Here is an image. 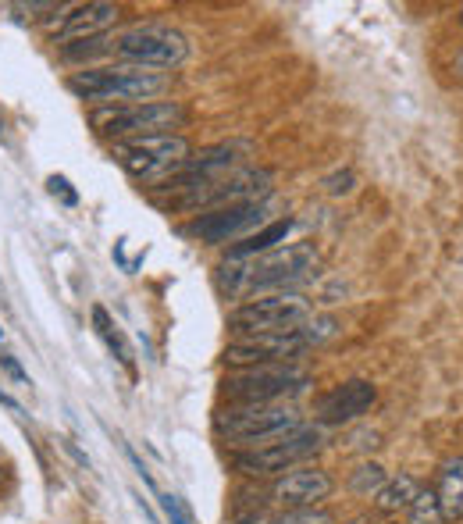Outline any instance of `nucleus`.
<instances>
[{
    "mask_svg": "<svg viewBox=\"0 0 463 524\" xmlns=\"http://www.w3.org/2000/svg\"><path fill=\"white\" fill-rule=\"evenodd\" d=\"M350 524H371V521H367V517H357V521H350Z\"/></svg>",
    "mask_w": 463,
    "mask_h": 524,
    "instance_id": "nucleus-30",
    "label": "nucleus"
},
{
    "mask_svg": "<svg viewBox=\"0 0 463 524\" xmlns=\"http://www.w3.org/2000/svg\"><path fill=\"white\" fill-rule=\"evenodd\" d=\"M93 325H97V332L104 336V343L111 346L114 353H118V361L129 364L132 361V353H129V343H125V336L118 332V325H114L111 318H107L104 307H93Z\"/></svg>",
    "mask_w": 463,
    "mask_h": 524,
    "instance_id": "nucleus-19",
    "label": "nucleus"
},
{
    "mask_svg": "<svg viewBox=\"0 0 463 524\" xmlns=\"http://www.w3.org/2000/svg\"><path fill=\"white\" fill-rule=\"evenodd\" d=\"M122 18L118 4H104V0H90V4H75L65 8L61 25H54V43H90L104 40Z\"/></svg>",
    "mask_w": 463,
    "mask_h": 524,
    "instance_id": "nucleus-11",
    "label": "nucleus"
},
{
    "mask_svg": "<svg viewBox=\"0 0 463 524\" xmlns=\"http://www.w3.org/2000/svg\"><path fill=\"white\" fill-rule=\"evenodd\" d=\"M239 157L236 143H218V147H207L200 154H189V161L182 164V175H214L218 168H232Z\"/></svg>",
    "mask_w": 463,
    "mask_h": 524,
    "instance_id": "nucleus-17",
    "label": "nucleus"
},
{
    "mask_svg": "<svg viewBox=\"0 0 463 524\" xmlns=\"http://www.w3.org/2000/svg\"><path fill=\"white\" fill-rule=\"evenodd\" d=\"M0 364H4V368H8V375H15L18 382H29V375H25V371L18 368V361L11 357V353H0Z\"/></svg>",
    "mask_w": 463,
    "mask_h": 524,
    "instance_id": "nucleus-28",
    "label": "nucleus"
},
{
    "mask_svg": "<svg viewBox=\"0 0 463 524\" xmlns=\"http://www.w3.org/2000/svg\"><path fill=\"white\" fill-rule=\"evenodd\" d=\"M260 218H264V204H225L186 225V236L204 239V243H225V239L246 232L250 225H260Z\"/></svg>",
    "mask_w": 463,
    "mask_h": 524,
    "instance_id": "nucleus-13",
    "label": "nucleus"
},
{
    "mask_svg": "<svg viewBox=\"0 0 463 524\" xmlns=\"http://www.w3.org/2000/svg\"><path fill=\"white\" fill-rule=\"evenodd\" d=\"M0 132H4V122H0Z\"/></svg>",
    "mask_w": 463,
    "mask_h": 524,
    "instance_id": "nucleus-32",
    "label": "nucleus"
},
{
    "mask_svg": "<svg viewBox=\"0 0 463 524\" xmlns=\"http://www.w3.org/2000/svg\"><path fill=\"white\" fill-rule=\"evenodd\" d=\"M332 489H335L332 475L321 471V467H293V471H285V475L275 482L271 500L282 503V510L321 507V503L332 496Z\"/></svg>",
    "mask_w": 463,
    "mask_h": 524,
    "instance_id": "nucleus-12",
    "label": "nucleus"
},
{
    "mask_svg": "<svg viewBox=\"0 0 463 524\" xmlns=\"http://www.w3.org/2000/svg\"><path fill=\"white\" fill-rule=\"evenodd\" d=\"M310 300L300 293H271L246 300L243 307L228 314V325L236 332H257V336H275V332H296L310 318Z\"/></svg>",
    "mask_w": 463,
    "mask_h": 524,
    "instance_id": "nucleus-6",
    "label": "nucleus"
},
{
    "mask_svg": "<svg viewBox=\"0 0 463 524\" xmlns=\"http://www.w3.org/2000/svg\"><path fill=\"white\" fill-rule=\"evenodd\" d=\"M353 182H357V175L346 168V172H335V175H328L325 179V189L332 193V197H342V193H350L353 189Z\"/></svg>",
    "mask_w": 463,
    "mask_h": 524,
    "instance_id": "nucleus-27",
    "label": "nucleus"
},
{
    "mask_svg": "<svg viewBox=\"0 0 463 524\" xmlns=\"http://www.w3.org/2000/svg\"><path fill=\"white\" fill-rule=\"evenodd\" d=\"M321 450V428H307L300 425L296 432L282 435L278 443L260 446V450H239L232 453V464L236 471L253 478H268V475H282V471H293L300 467L307 457Z\"/></svg>",
    "mask_w": 463,
    "mask_h": 524,
    "instance_id": "nucleus-7",
    "label": "nucleus"
},
{
    "mask_svg": "<svg viewBox=\"0 0 463 524\" xmlns=\"http://www.w3.org/2000/svg\"><path fill=\"white\" fill-rule=\"evenodd\" d=\"M385 485V467L382 464H360L350 475V489L357 496H374Z\"/></svg>",
    "mask_w": 463,
    "mask_h": 524,
    "instance_id": "nucleus-21",
    "label": "nucleus"
},
{
    "mask_svg": "<svg viewBox=\"0 0 463 524\" xmlns=\"http://www.w3.org/2000/svg\"><path fill=\"white\" fill-rule=\"evenodd\" d=\"M246 271H250V264L236 261V257H228V261L218 268V286L225 289L228 296L243 293V289H246Z\"/></svg>",
    "mask_w": 463,
    "mask_h": 524,
    "instance_id": "nucleus-24",
    "label": "nucleus"
},
{
    "mask_svg": "<svg viewBox=\"0 0 463 524\" xmlns=\"http://www.w3.org/2000/svg\"><path fill=\"white\" fill-rule=\"evenodd\" d=\"M417 492H421V482L414 475H396V478H385V485L374 492V507L382 510V514H403L410 510V503L417 500Z\"/></svg>",
    "mask_w": 463,
    "mask_h": 524,
    "instance_id": "nucleus-16",
    "label": "nucleus"
},
{
    "mask_svg": "<svg viewBox=\"0 0 463 524\" xmlns=\"http://www.w3.org/2000/svg\"><path fill=\"white\" fill-rule=\"evenodd\" d=\"M114 161L122 164L132 179H164L168 172H182L193 147L179 132H164V136H136V140L114 143Z\"/></svg>",
    "mask_w": 463,
    "mask_h": 524,
    "instance_id": "nucleus-4",
    "label": "nucleus"
},
{
    "mask_svg": "<svg viewBox=\"0 0 463 524\" xmlns=\"http://www.w3.org/2000/svg\"><path fill=\"white\" fill-rule=\"evenodd\" d=\"M68 90L79 100H132V104H150V100L168 90V75L136 65H100L75 72L68 79Z\"/></svg>",
    "mask_w": 463,
    "mask_h": 524,
    "instance_id": "nucleus-2",
    "label": "nucleus"
},
{
    "mask_svg": "<svg viewBox=\"0 0 463 524\" xmlns=\"http://www.w3.org/2000/svg\"><path fill=\"white\" fill-rule=\"evenodd\" d=\"M218 435L225 443L243 446V450H260V446L278 443L282 435L296 432L303 425L296 403H236L218 414Z\"/></svg>",
    "mask_w": 463,
    "mask_h": 524,
    "instance_id": "nucleus-1",
    "label": "nucleus"
},
{
    "mask_svg": "<svg viewBox=\"0 0 463 524\" xmlns=\"http://www.w3.org/2000/svg\"><path fill=\"white\" fill-rule=\"evenodd\" d=\"M307 371L296 364H264V368H243L225 378V396L232 403H282L307 385Z\"/></svg>",
    "mask_w": 463,
    "mask_h": 524,
    "instance_id": "nucleus-8",
    "label": "nucleus"
},
{
    "mask_svg": "<svg viewBox=\"0 0 463 524\" xmlns=\"http://www.w3.org/2000/svg\"><path fill=\"white\" fill-rule=\"evenodd\" d=\"M307 350L300 332H275V336H257V332H239L225 346V364L232 368H264V364H293V357Z\"/></svg>",
    "mask_w": 463,
    "mask_h": 524,
    "instance_id": "nucleus-9",
    "label": "nucleus"
},
{
    "mask_svg": "<svg viewBox=\"0 0 463 524\" xmlns=\"http://www.w3.org/2000/svg\"><path fill=\"white\" fill-rule=\"evenodd\" d=\"M0 343H4V328H0Z\"/></svg>",
    "mask_w": 463,
    "mask_h": 524,
    "instance_id": "nucleus-31",
    "label": "nucleus"
},
{
    "mask_svg": "<svg viewBox=\"0 0 463 524\" xmlns=\"http://www.w3.org/2000/svg\"><path fill=\"white\" fill-rule=\"evenodd\" d=\"M296 332H300L307 346H317V343H325V339H332L335 332H339V325H335V318H325V314H310Z\"/></svg>",
    "mask_w": 463,
    "mask_h": 524,
    "instance_id": "nucleus-23",
    "label": "nucleus"
},
{
    "mask_svg": "<svg viewBox=\"0 0 463 524\" xmlns=\"http://www.w3.org/2000/svg\"><path fill=\"white\" fill-rule=\"evenodd\" d=\"M161 510H164V517H168V524H193V517H189V510H186V503L179 500V496H161Z\"/></svg>",
    "mask_w": 463,
    "mask_h": 524,
    "instance_id": "nucleus-25",
    "label": "nucleus"
},
{
    "mask_svg": "<svg viewBox=\"0 0 463 524\" xmlns=\"http://www.w3.org/2000/svg\"><path fill=\"white\" fill-rule=\"evenodd\" d=\"M435 500L442 507V517L446 521H456L463 517V457L456 460H446L439 471V482H435Z\"/></svg>",
    "mask_w": 463,
    "mask_h": 524,
    "instance_id": "nucleus-15",
    "label": "nucleus"
},
{
    "mask_svg": "<svg viewBox=\"0 0 463 524\" xmlns=\"http://www.w3.org/2000/svg\"><path fill=\"white\" fill-rule=\"evenodd\" d=\"M407 514H410V524H446L442 507H439V500H435V492H431V489L417 492V500L410 503Z\"/></svg>",
    "mask_w": 463,
    "mask_h": 524,
    "instance_id": "nucleus-20",
    "label": "nucleus"
},
{
    "mask_svg": "<svg viewBox=\"0 0 463 524\" xmlns=\"http://www.w3.org/2000/svg\"><path fill=\"white\" fill-rule=\"evenodd\" d=\"M93 125L114 140H136V136H164L186 125V107L179 100H150V104L104 107L93 115Z\"/></svg>",
    "mask_w": 463,
    "mask_h": 524,
    "instance_id": "nucleus-3",
    "label": "nucleus"
},
{
    "mask_svg": "<svg viewBox=\"0 0 463 524\" xmlns=\"http://www.w3.org/2000/svg\"><path fill=\"white\" fill-rule=\"evenodd\" d=\"M456 79L463 82V54H460V58H456Z\"/></svg>",
    "mask_w": 463,
    "mask_h": 524,
    "instance_id": "nucleus-29",
    "label": "nucleus"
},
{
    "mask_svg": "<svg viewBox=\"0 0 463 524\" xmlns=\"http://www.w3.org/2000/svg\"><path fill=\"white\" fill-rule=\"evenodd\" d=\"M374 400H378V389H374L371 382H364V378H350V382L335 385L332 393L321 396L317 414H321L325 425H346V421L364 418L367 410L374 407Z\"/></svg>",
    "mask_w": 463,
    "mask_h": 524,
    "instance_id": "nucleus-14",
    "label": "nucleus"
},
{
    "mask_svg": "<svg viewBox=\"0 0 463 524\" xmlns=\"http://www.w3.org/2000/svg\"><path fill=\"white\" fill-rule=\"evenodd\" d=\"M460 25H463V15H460Z\"/></svg>",
    "mask_w": 463,
    "mask_h": 524,
    "instance_id": "nucleus-33",
    "label": "nucleus"
},
{
    "mask_svg": "<svg viewBox=\"0 0 463 524\" xmlns=\"http://www.w3.org/2000/svg\"><path fill=\"white\" fill-rule=\"evenodd\" d=\"M289 229H293V218H282V222H271L268 229H260L257 236L243 239V243H239L236 250H232V257H236V261H243V257L257 254V250H271V246L282 243V239L289 236Z\"/></svg>",
    "mask_w": 463,
    "mask_h": 524,
    "instance_id": "nucleus-18",
    "label": "nucleus"
},
{
    "mask_svg": "<svg viewBox=\"0 0 463 524\" xmlns=\"http://www.w3.org/2000/svg\"><path fill=\"white\" fill-rule=\"evenodd\" d=\"M317 268V250L314 243H293L282 246V250H271L260 261L250 264L246 271V289H275L285 282L303 279L307 271Z\"/></svg>",
    "mask_w": 463,
    "mask_h": 524,
    "instance_id": "nucleus-10",
    "label": "nucleus"
},
{
    "mask_svg": "<svg viewBox=\"0 0 463 524\" xmlns=\"http://www.w3.org/2000/svg\"><path fill=\"white\" fill-rule=\"evenodd\" d=\"M268 524H335V517H332V510H325V507H293V510L275 514Z\"/></svg>",
    "mask_w": 463,
    "mask_h": 524,
    "instance_id": "nucleus-22",
    "label": "nucleus"
},
{
    "mask_svg": "<svg viewBox=\"0 0 463 524\" xmlns=\"http://www.w3.org/2000/svg\"><path fill=\"white\" fill-rule=\"evenodd\" d=\"M47 189L54 193V197H61V204H65V207H75V204H79V193H75L72 182H68L65 175H50V179H47Z\"/></svg>",
    "mask_w": 463,
    "mask_h": 524,
    "instance_id": "nucleus-26",
    "label": "nucleus"
},
{
    "mask_svg": "<svg viewBox=\"0 0 463 524\" xmlns=\"http://www.w3.org/2000/svg\"><path fill=\"white\" fill-rule=\"evenodd\" d=\"M125 65L136 68H179L189 58V40L171 25H132L111 43Z\"/></svg>",
    "mask_w": 463,
    "mask_h": 524,
    "instance_id": "nucleus-5",
    "label": "nucleus"
},
{
    "mask_svg": "<svg viewBox=\"0 0 463 524\" xmlns=\"http://www.w3.org/2000/svg\"><path fill=\"white\" fill-rule=\"evenodd\" d=\"M0 478H4V471H0Z\"/></svg>",
    "mask_w": 463,
    "mask_h": 524,
    "instance_id": "nucleus-34",
    "label": "nucleus"
}]
</instances>
